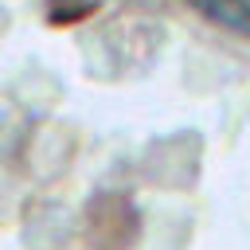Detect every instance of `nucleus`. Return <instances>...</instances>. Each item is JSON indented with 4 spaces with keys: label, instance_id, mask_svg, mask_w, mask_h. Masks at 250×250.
Masks as SVG:
<instances>
[{
    "label": "nucleus",
    "instance_id": "obj_1",
    "mask_svg": "<svg viewBox=\"0 0 250 250\" xmlns=\"http://www.w3.org/2000/svg\"><path fill=\"white\" fill-rule=\"evenodd\" d=\"M188 4L195 12H203L211 23L250 35V0H188Z\"/></svg>",
    "mask_w": 250,
    "mask_h": 250
}]
</instances>
